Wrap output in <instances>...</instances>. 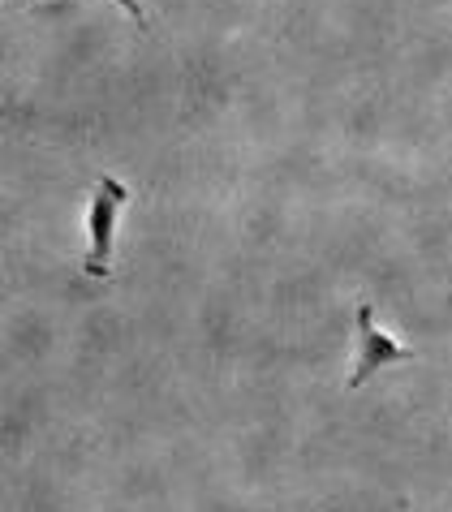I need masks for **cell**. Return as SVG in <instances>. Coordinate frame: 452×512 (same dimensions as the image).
Segmentation results:
<instances>
[{"label": "cell", "mask_w": 452, "mask_h": 512, "mask_svg": "<svg viewBox=\"0 0 452 512\" xmlns=\"http://www.w3.org/2000/svg\"><path fill=\"white\" fill-rule=\"evenodd\" d=\"M130 203V190L117 177H100L91 190V207H87V259L82 272L91 280H104L112 272V246H117V216Z\"/></svg>", "instance_id": "1"}, {"label": "cell", "mask_w": 452, "mask_h": 512, "mask_svg": "<svg viewBox=\"0 0 452 512\" xmlns=\"http://www.w3.org/2000/svg\"><path fill=\"white\" fill-rule=\"evenodd\" d=\"M392 362H414V349L401 345V340H392L384 327L375 323V306H358V319H353V371L345 379L349 392H358L362 383H371L384 366Z\"/></svg>", "instance_id": "2"}, {"label": "cell", "mask_w": 452, "mask_h": 512, "mask_svg": "<svg viewBox=\"0 0 452 512\" xmlns=\"http://www.w3.org/2000/svg\"><path fill=\"white\" fill-rule=\"evenodd\" d=\"M117 5H121L125 13H130V18H134L138 26H147V9H143V5H138V0H117Z\"/></svg>", "instance_id": "3"}]
</instances>
